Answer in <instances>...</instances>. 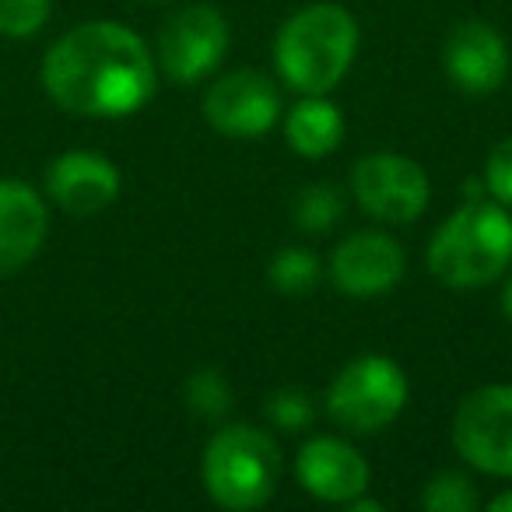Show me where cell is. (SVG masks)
<instances>
[{
  "label": "cell",
  "mask_w": 512,
  "mask_h": 512,
  "mask_svg": "<svg viewBox=\"0 0 512 512\" xmlns=\"http://www.w3.org/2000/svg\"><path fill=\"white\" fill-rule=\"evenodd\" d=\"M158 64L134 29L120 22H85L46 50L43 88L64 113L120 120L155 95Z\"/></svg>",
  "instance_id": "6da1fadb"
},
{
  "label": "cell",
  "mask_w": 512,
  "mask_h": 512,
  "mask_svg": "<svg viewBox=\"0 0 512 512\" xmlns=\"http://www.w3.org/2000/svg\"><path fill=\"white\" fill-rule=\"evenodd\" d=\"M358 53V22L341 4H306L274 39V64L292 92L327 95L344 81Z\"/></svg>",
  "instance_id": "7a4b0ae2"
},
{
  "label": "cell",
  "mask_w": 512,
  "mask_h": 512,
  "mask_svg": "<svg viewBox=\"0 0 512 512\" xmlns=\"http://www.w3.org/2000/svg\"><path fill=\"white\" fill-rule=\"evenodd\" d=\"M512 264V214L488 197L467 200L428 242V271L453 292H474Z\"/></svg>",
  "instance_id": "3957f363"
},
{
  "label": "cell",
  "mask_w": 512,
  "mask_h": 512,
  "mask_svg": "<svg viewBox=\"0 0 512 512\" xmlns=\"http://www.w3.org/2000/svg\"><path fill=\"white\" fill-rule=\"evenodd\" d=\"M200 481L221 509H260L271 502L281 484L278 442L253 425L218 428L200 460Z\"/></svg>",
  "instance_id": "277c9868"
},
{
  "label": "cell",
  "mask_w": 512,
  "mask_h": 512,
  "mask_svg": "<svg viewBox=\"0 0 512 512\" xmlns=\"http://www.w3.org/2000/svg\"><path fill=\"white\" fill-rule=\"evenodd\" d=\"M407 404V376L393 358L362 355L334 376L327 390V414L351 435L383 432Z\"/></svg>",
  "instance_id": "5b68a950"
},
{
  "label": "cell",
  "mask_w": 512,
  "mask_h": 512,
  "mask_svg": "<svg viewBox=\"0 0 512 512\" xmlns=\"http://www.w3.org/2000/svg\"><path fill=\"white\" fill-rule=\"evenodd\" d=\"M453 446L481 474L512 477V386H481L460 400Z\"/></svg>",
  "instance_id": "8992f818"
},
{
  "label": "cell",
  "mask_w": 512,
  "mask_h": 512,
  "mask_svg": "<svg viewBox=\"0 0 512 512\" xmlns=\"http://www.w3.org/2000/svg\"><path fill=\"white\" fill-rule=\"evenodd\" d=\"M351 193L358 207L386 225H407L421 218L428 207V176L418 162L393 151H376L365 155L351 172Z\"/></svg>",
  "instance_id": "52a82bcc"
},
{
  "label": "cell",
  "mask_w": 512,
  "mask_h": 512,
  "mask_svg": "<svg viewBox=\"0 0 512 512\" xmlns=\"http://www.w3.org/2000/svg\"><path fill=\"white\" fill-rule=\"evenodd\" d=\"M228 53V22L218 8L197 4L183 8L158 32V60L165 78L176 85H193L207 78Z\"/></svg>",
  "instance_id": "ba28073f"
},
{
  "label": "cell",
  "mask_w": 512,
  "mask_h": 512,
  "mask_svg": "<svg viewBox=\"0 0 512 512\" xmlns=\"http://www.w3.org/2000/svg\"><path fill=\"white\" fill-rule=\"evenodd\" d=\"M204 120L225 137H260L281 120V95L260 71H232L204 92Z\"/></svg>",
  "instance_id": "9c48e42d"
},
{
  "label": "cell",
  "mask_w": 512,
  "mask_h": 512,
  "mask_svg": "<svg viewBox=\"0 0 512 512\" xmlns=\"http://www.w3.org/2000/svg\"><path fill=\"white\" fill-rule=\"evenodd\" d=\"M407 271V256L393 235L355 232L330 256V281L348 299H379L400 285Z\"/></svg>",
  "instance_id": "30bf717a"
},
{
  "label": "cell",
  "mask_w": 512,
  "mask_h": 512,
  "mask_svg": "<svg viewBox=\"0 0 512 512\" xmlns=\"http://www.w3.org/2000/svg\"><path fill=\"white\" fill-rule=\"evenodd\" d=\"M442 67H446V78L453 81V88L484 99V95H495L509 78V46L491 25L463 22L449 32Z\"/></svg>",
  "instance_id": "8fae6325"
},
{
  "label": "cell",
  "mask_w": 512,
  "mask_h": 512,
  "mask_svg": "<svg viewBox=\"0 0 512 512\" xmlns=\"http://www.w3.org/2000/svg\"><path fill=\"white\" fill-rule=\"evenodd\" d=\"M120 169L106 155L95 151H64L46 169V193L50 200L67 214H88L106 211L120 197Z\"/></svg>",
  "instance_id": "7c38bea8"
},
{
  "label": "cell",
  "mask_w": 512,
  "mask_h": 512,
  "mask_svg": "<svg viewBox=\"0 0 512 512\" xmlns=\"http://www.w3.org/2000/svg\"><path fill=\"white\" fill-rule=\"evenodd\" d=\"M295 477L320 502L348 505L369 488V463L351 442L337 435H316L295 456Z\"/></svg>",
  "instance_id": "4fadbf2b"
},
{
  "label": "cell",
  "mask_w": 512,
  "mask_h": 512,
  "mask_svg": "<svg viewBox=\"0 0 512 512\" xmlns=\"http://www.w3.org/2000/svg\"><path fill=\"white\" fill-rule=\"evenodd\" d=\"M50 232L46 200L22 179H0V278L25 271Z\"/></svg>",
  "instance_id": "5bb4252c"
},
{
  "label": "cell",
  "mask_w": 512,
  "mask_h": 512,
  "mask_svg": "<svg viewBox=\"0 0 512 512\" xmlns=\"http://www.w3.org/2000/svg\"><path fill=\"white\" fill-rule=\"evenodd\" d=\"M285 137L295 155L327 158L344 141V116L327 95H302L285 116Z\"/></svg>",
  "instance_id": "9a60e30c"
},
{
  "label": "cell",
  "mask_w": 512,
  "mask_h": 512,
  "mask_svg": "<svg viewBox=\"0 0 512 512\" xmlns=\"http://www.w3.org/2000/svg\"><path fill=\"white\" fill-rule=\"evenodd\" d=\"M271 285L281 295H309L323 278V264L320 256L306 246H285L274 253L271 271H267Z\"/></svg>",
  "instance_id": "2e32d148"
},
{
  "label": "cell",
  "mask_w": 512,
  "mask_h": 512,
  "mask_svg": "<svg viewBox=\"0 0 512 512\" xmlns=\"http://www.w3.org/2000/svg\"><path fill=\"white\" fill-rule=\"evenodd\" d=\"M344 214V197L337 186L330 183H313L295 197L292 204V221L302 228V232H313V235H323L341 221Z\"/></svg>",
  "instance_id": "e0dca14e"
},
{
  "label": "cell",
  "mask_w": 512,
  "mask_h": 512,
  "mask_svg": "<svg viewBox=\"0 0 512 512\" xmlns=\"http://www.w3.org/2000/svg\"><path fill=\"white\" fill-rule=\"evenodd\" d=\"M421 505L428 512H474L477 509V491L470 477L446 470V474L432 477L421 491Z\"/></svg>",
  "instance_id": "ac0fdd59"
},
{
  "label": "cell",
  "mask_w": 512,
  "mask_h": 512,
  "mask_svg": "<svg viewBox=\"0 0 512 512\" xmlns=\"http://www.w3.org/2000/svg\"><path fill=\"white\" fill-rule=\"evenodd\" d=\"M186 404L197 418H221L232 404V393H228V383L218 369H197L190 379H186Z\"/></svg>",
  "instance_id": "d6986e66"
},
{
  "label": "cell",
  "mask_w": 512,
  "mask_h": 512,
  "mask_svg": "<svg viewBox=\"0 0 512 512\" xmlns=\"http://www.w3.org/2000/svg\"><path fill=\"white\" fill-rule=\"evenodd\" d=\"M267 418H271L278 428H285V432H302V428L313 425L316 404L306 390L285 386V390L271 393V400H267Z\"/></svg>",
  "instance_id": "ffe728a7"
},
{
  "label": "cell",
  "mask_w": 512,
  "mask_h": 512,
  "mask_svg": "<svg viewBox=\"0 0 512 512\" xmlns=\"http://www.w3.org/2000/svg\"><path fill=\"white\" fill-rule=\"evenodd\" d=\"M50 18V0H0V36L29 39Z\"/></svg>",
  "instance_id": "44dd1931"
},
{
  "label": "cell",
  "mask_w": 512,
  "mask_h": 512,
  "mask_svg": "<svg viewBox=\"0 0 512 512\" xmlns=\"http://www.w3.org/2000/svg\"><path fill=\"white\" fill-rule=\"evenodd\" d=\"M484 190L491 193V200L512 207V137L491 148L484 162Z\"/></svg>",
  "instance_id": "7402d4cb"
},
{
  "label": "cell",
  "mask_w": 512,
  "mask_h": 512,
  "mask_svg": "<svg viewBox=\"0 0 512 512\" xmlns=\"http://www.w3.org/2000/svg\"><path fill=\"white\" fill-rule=\"evenodd\" d=\"M491 512H512V491H502L498 498H491Z\"/></svg>",
  "instance_id": "603a6c76"
},
{
  "label": "cell",
  "mask_w": 512,
  "mask_h": 512,
  "mask_svg": "<svg viewBox=\"0 0 512 512\" xmlns=\"http://www.w3.org/2000/svg\"><path fill=\"white\" fill-rule=\"evenodd\" d=\"M502 313H505V320L512 323V278H509V285H505V292H502Z\"/></svg>",
  "instance_id": "cb8c5ba5"
},
{
  "label": "cell",
  "mask_w": 512,
  "mask_h": 512,
  "mask_svg": "<svg viewBox=\"0 0 512 512\" xmlns=\"http://www.w3.org/2000/svg\"><path fill=\"white\" fill-rule=\"evenodd\" d=\"M158 4H165V0H158Z\"/></svg>",
  "instance_id": "d4e9b609"
}]
</instances>
